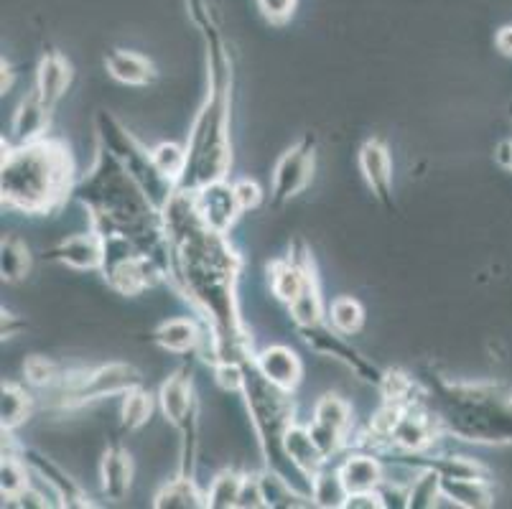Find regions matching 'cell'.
<instances>
[{"instance_id": "cell-1", "label": "cell", "mask_w": 512, "mask_h": 509, "mask_svg": "<svg viewBox=\"0 0 512 509\" xmlns=\"http://www.w3.org/2000/svg\"><path fill=\"white\" fill-rule=\"evenodd\" d=\"M69 179V158L54 143H36L3 163V199L21 209H44Z\"/></svg>"}, {"instance_id": "cell-2", "label": "cell", "mask_w": 512, "mask_h": 509, "mask_svg": "<svg viewBox=\"0 0 512 509\" xmlns=\"http://www.w3.org/2000/svg\"><path fill=\"white\" fill-rule=\"evenodd\" d=\"M316 423L311 428V436L319 443V448L324 451V456H329L334 448L342 441V433L349 426V405L344 400L327 395L324 400H319L316 405Z\"/></svg>"}, {"instance_id": "cell-3", "label": "cell", "mask_w": 512, "mask_h": 509, "mask_svg": "<svg viewBox=\"0 0 512 509\" xmlns=\"http://www.w3.org/2000/svg\"><path fill=\"white\" fill-rule=\"evenodd\" d=\"M311 166H314V153L309 148V140L299 143V146L288 151L281 158L276 168V199H288V196L299 194L306 186L311 176Z\"/></svg>"}, {"instance_id": "cell-4", "label": "cell", "mask_w": 512, "mask_h": 509, "mask_svg": "<svg viewBox=\"0 0 512 509\" xmlns=\"http://www.w3.org/2000/svg\"><path fill=\"white\" fill-rule=\"evenodd\" d=\"M237 212H242V209L240 204H237L235 189H225V186L220 184H209V189L204 191L202 207H199L197 214H202L207 227H212L214 232H222Z\"/></svg>"}, {"instance_id": "cell-5", "label": "cell", "mask_w": 512, "mask_h": 509, "mask_svg": "<svg viewBox=\"0 0 512 509\" xmlns=\"http://www.w3.org/2000/svg\"><path fill=\"white\" fill-rule=\"evenodd\" d=\"M260 372L268 382L278 385L281 390H288L299 382L301 362L299 357L286 347H271L260 354Z\"/></svg>"}, {"instance_id": "cell-6", "label": "cell", "mask_w": 512, "mask_h": 509, "mask_svg": "<svg viewBox=\"0 0 512 509\" xmlns=\"http://www.w3.org/2000/svg\"><path fill=\"white\" fill-rule=\"evenodd\" d=\"M59 260H64L67 265L79 270L97 268V265L105 260V247L102 240L95 235H77L69 237L67 242H62V247L57 250Z\"/></svg>"}, {"instance_id": "cell-7", "label": "cell", "mask_w": 512, "mask_h": 509, "mask_svg": "<svg viewBox=\"0 0 512 509\" xmlns=\"http://www.w3.org/2000/svg\"><path fill=\"white\" fill-rule=\"evenodd\" d=\"M130 476H133L130 456L123 448H110L105 454V461H102V489H105L107 497L123 499L128 494Z\"/></svg>"}, {"instance_id": "cell-8", "label": "cell", "mask_w": 512, "mask_h": 509, "mask_svg": "<svg viewBox=\"0 0 512 509\" xmlns=\"http://www.w3.org/2000/svg\"><path fill=\"white\" fill-rule=\"evenodd\" d=\"M360 166L365 171V179L370 181L372 191L380 199H388L390 194V156L377 140L367 143L360 153Z\"/></svg>"}, {"instance_id": "cell-9", "label": "cell", "mask_w": 512, "mask_h": 509, "mask_svg": "<svg viewBox=\"0 0 512 509\" xmlns=\"http://www.w3.org/2000/svg\"><path fill=\"white\" fill-rule=\"evenodd\" d=\"M69 79H72V69L64 62L59 54H49L41 62L39 69V97L44 100V105H54V102L62 97V92L67 90Z\"/></svg>"}, {"instance_id": "cell-10", "label": "cell", "mask_w": 512, "mask_h": 509, "mask_svg": "<svg viewBox=\"0 0 512 509\" xmlns=\"http://www.w3.org/2000/svg\"><path fill=\"white\" fill-rule=\"evenodd\" d=\"M161 403H164V413L174 426L184 428L192 418V387L184 375H174L161 390Z\"/></svg>"}, {"instance_id": "cell-11", "label": "cell", "mask_w": 512, "mask_h": 509, "mask_svg": "<svg viewBox=\"0 0 512 509\" xmlns=\"http://www.w3.org/2000/svg\"><path fill=\"white\" fill-rule=\"evenodd\" d=\"M283 448H286V454L293 459V464L306 471H316L321 466V461H324V451L314 441L311 431H304V428H288L283 433Z\"/></svg>"}, {"instance_id": "cell-12", "label": "cell", "mask_w": 512, "mask_h": 509, "mask_svg": "<svg viewBox=\"0 0 512 509\" xmlns=\"http://www.w3.org/2000/svg\"><path fill=\"white\" fill-rule=\"evenodd\" d=\"M107 69L115 79L125 84H148L153 79V67L143 59V56L133 54V51H115L107 59Z\"/></svg>"}, {"instance_id": "cell-13", "label": "cell", "mask_w": 512, "mask_h": 509, "mask_svg": "<svg viewBox=\"0 0 512 509\" xmlns=\"http://www.w3.org/2000/svg\"><path fill=\"white\" fill-rule=\"evenodd\" d=\"M339 476H342L349 494L372 492L380 484V466H377V461L367 459V456H355V459H349L342 466Z\"/></svg>"}, {"instance_id": "cell-14", "label": "cell", "mask_w": 512, "mask_h": 509, "mask_svg": "<svg viewBox=\"0 0 512 509\" xmlns=\"http://www.w3.org/2000/svg\"><path fill=\"white\" fill-rule=\"evenodd\" d=\"M156 342L169 349V352H186V349H192L199 342V336L192 321L171 319L156 331Z\"/></svg>"}, {"instance_id": "cell-15", "label": "cell", "mask_w": 512, "mask_h": 509, "mask_svg": "<svg viewBox=\"0 0 512 509\" xmlns=\"http://www.w3.org/2000/svg\"><path fill=\"white\" fill-rule=\"evenodd\" d=\"M393 438L406 448H421L431 441V426L423 415H400L398 426H395Z\"/></svg>"}, {"instance_id": "cell-16", "label": "cell", "mask_w": 512, "mask_h": 509, "mask_svg": "<svg viewBox=\"0 0 512 509\" xmlns=\"http://www.w3.org/2000/svg\"><path fill=\"white\" fill-rule=\"evenodd\" d=\"M309 283L311 280L306 278L299 268H293V265H281V268L276 270V275H273V291H276V296L286 303L299 301Z\"/></svg>"}, {"instance_id": "cell-17", "label": "cell", "mask_w": 512, "mask_h": 509, "mask_svg": "<svg viewBox=\"0 0 512 509\" xmlns=\"http://www.w3.org/2000/svg\"><path fill=\"white\" fill-rule=\"evenodd\" d=\"M29 250L16 237L3 240V278L6 280H21L23 275L29 273Z\"/></svg>"}, {"instance_id": "cell-18", "label": "cell", "mask_w": 512, "mask_h": 509, "mask_svg": "<svg viewBox=\"0 0 512 509\" xmlns=\"http://www.w3.org/2000/svg\"><path fill=\"white\" fill-rule=\"evenodd\" d=\"M153 168H156L158 174L166 176V179H179L181 174L186 171V153L181 151L179 146L174 143H164V146H158L156 151L151 153Z\"/></svg>"}, {"instance_id": "cell-19", "label": "cell", "mask_w": 512, "mask_h": 509, "mask_svg": "<svg viewBox=\"0 0 512 509\" xmlns=\"http://www.w3.org/2000/svg\"><path fill=\"white\" fill-rule=\"evenodd\" d=\"M44 112H46V105H44V100L39 97V92L23 102L21 110H18V115H16L18 138L26 140V138H31V135L39 133L41 125H44Z\"/></svg>"}, {"instance_id": "cell-20", "label": "cell", "mask_w": 512, "mask_h": 509, "mask_svg": "<svg viewBox=\"0 0 512 509\" xmlns=\"http://www.w3.org/2000/svg\"><path fill=\"white\" fill-rule=\"evenodd\" d=\"M242 487H245V479H240V476L235 474L217 476L212 489H209L207 504H212V507H237Z\"/></svg>"}, {"instance_id": "cell-21", "label": "cell", "mask_w": 512, "mask_h": 509, "mask_svg": "<svg viewBox=\"0 0 512 509\" xmlns=\"http://www.w3.org/2000/svg\"><path fill=\"white\" fill-rule=\"evenodd\" d=\"M199 494L194 489V484L189 479H179V482H171L164 492L158 494L156 507H202L199 502Z\"/></svg>"}, {"instance_id": "cell-22", "label": "cell", "mask_w": 512, "mask_h": 509, "mask_svg": "<svg viewBox=\"0 0 512 509\" xmlns=\"http://www.w3.org/2000/svg\"><path fill=\"white\" fill-rule=\"evenodd\" d=\"M441 487H444V492L451 494V499H456L464 507H479V504H487V499H490V494L484 492L479 484H474L472 479H449L446 476Z\"/></svg>"}, {"instance_id": "cell-23", "label": "cell", "mask_w": 512, "mask_h": 509, "mask_svg": "<svg viewBox=\"0 0 512 509\" xmlns=\"http://www.w3.org/2000/svg\"><path fill=\"white\" fill-rule=\"evenodd\" d=\"M329 316H332V324L339 331H344V334H352V331H357L362 326V306L355 298H337L332 303Z\"/></svg>"}, {"instance_id": "cell-24", "label": "cell", "mask_w": 512, "mask_h": 509, "mask_svg": "<svg viewBox=\"0 0 512 509\" xmlns=\"http://www.w3.org/2000/svg\"><path fill=\"white\" fill-rule=\"evenodd\" d=\"M347 497L349 492L344 487L342 476H321V479H316L314 499L321 507H344Z\"/></svg>"}, {"instance_id": "cell-25", "label": "cell", "mask_w": 512, "mask_h": 509, "mask_svg": "<svg viewBox=\"0 0 512 509\" xmlns=\"http://www.w3.org/2000/svg\"><path fill=\"white\" fill-rule=\"evenodd\" d=\"M29 413V398L18 387H3V428H16Z\"/></svg>"}, {"instance_id": "cell-26", "label": "cell", "mask_w": 512, "mask_h": 509, "mask_svg": "<svg viewBox=\"0 0 512 509\" xmlns=\"http://www.w3.org/2000/svg\"><path fill=\"white\" fill-rule=\"evenodd\" d=\"M148 415H151V398L143 392H130L123 405V426L128 431H136L146 423Z\"/></svg>"}, {"instance_id": "cell-27", "label": "cell", "mask_w": 512, "mask_h": 509, "mask_svg": "<svg viewBox=\"0 0 512 509\" xmlns=\"http://www.w3.org/2000/svg\"><path fill=\"white\" fill-rule=\"evenodd\" d=\"M26 492V471L18 461L3 459V494L6 497H21Z\"/></svg>"}, {"instance_id": "cell-28", "label": "cell", "mask_w": 512, "mask_h": 509, "mask_svg": "<svg viewBox=\"0 0 512 509\" xmlns=\"http://www.w3.org/2000/svg\"><path fill=\"white\" fill-rule=\"evenodd\" d=\"M439 476L436 474H426L421 479V482L413 487L411 492V507H428V504H434V497H436V487H439Z\"/></svg>"}, {"instance_id": "cell-29", "label": "cell", "mask_w": 512, "mask_h": 509, "mask_svg": "<svg viewBox=\"0 0 512 509\" xmlns=\"http://www.w3.org/2000/svg\"><path fill=\"white\" fill-rule=\"evenodd\" d=\"M258 8L263 11L265 18H271V21L281 23L293 13V8H296V0H258Z\"/></svg>"}, {"instance_id": "cell-30", "label": "cell", "mask_w": 512, "mask_h": 509, "mask_svg": "<svg viewBox=\"0 0 512 509\" xmlns=\"http://www.w3.org/2000/svg\"><path fill=\"white\" fill-rule=\"evenodd\" d=\"M26 375H29V380L36 382V385H44V382H49L51 377H54V364L46 362V359L41 357H34L26 364Z\"/></svg>"}, {"instance_id": "cell-31", "label": "cell", "mask_w": 512, "mask_h": 509, "mask_svg": "<svg viewBox=\"0 0 512 509\" xmlns=\"http://www.w3.org/2000/svg\"><path fill=\"white\" fill-rule=\"evenodd\" d=\"M245 380H248V377H242V372L230 362L222 364L220 370H217V382H220L225 390H240V387L245 385Z\"/></svg>"}, {"instance_id": "cell-32", "label": "cell", "mask_w": 512, "mask_h": 509, "mask_svg": "<svg viewBox=\"0 0 512 509\" xmlns=\"http://www.w3.org/2000/svg\"><path fill=\"white\" fill-rule=\"evenodd\" d=\"M235 196L240 209H250L260 202V189L253 181H242V184L235 186Z\"/></svg>"}, {"instance_id": "cell-33", "label": "cell", "mask_w": 512, "mask_h": 509, "mask_svg": "<svg viewBox=\"0 0 512 509\" xmlns=\"http://www.w3.org/2000/svg\"><path fill=\"white\" fill-rule=\"evenodd\" d=\"M344 507H383V502H380V494L375 492H355L349 494Z\"/></svg>"}, {"instance_id": "cell-34", "label": "cell", "mask_w": 512, "mask_h": 509, "mask_svg": "<svg viewBox=\"0 0 512 509\" xmlns=\"http://www.w3.org/2000/svg\"><path fill=\"white\" fill-rule=\"evenodd\" d=\"M497 46H500V51H505V54H512V28L500 31V36H497Z\"/></svg>"}, {"instance_id": "cell-35", "label": "cell", "mask_w": 512, "mask_h": 509, "mask_svg": "<svg viewBox=\"0 0 512 509\" xmlns=\"http://www.w3.org/2000/svg\"><path fill=\"white\" fill-rule=\"evenodd\" d=\"M510 166H512V163H510Z\"/></svg>"}]
</instances>
